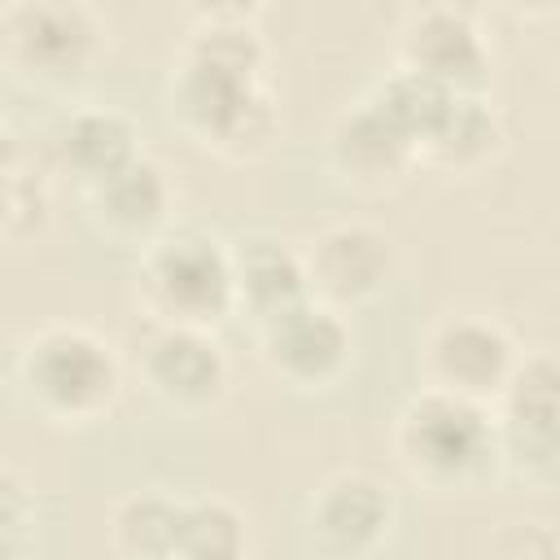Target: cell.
Returning <instances> with one entry per match:
<instances>
[{"label":"cell","mask_w":560,"mask_h":560,"mask_svg":"<svg viewBox=\"0 0 560 560\" xmlns=\"http://www.w3.org/2000/svg\"><path fill=\"white\" fill-rule=\"evenodd\" d=\"M13 389L39 420L79 429L105 420L122 398V359L88 324H39L13 354Z\"/></svg>","instance_id":"obj_1"},{"label":"cell","mask_w":560,"mask_h":560,"mask_svg":"<svg viewBox=\"0 0 560 560\" xmlns=\"http://www.w3.org/2000/svg\"><path fill=\"white\" fill-rule=\"evenodd\" d=\"M389 446L398 468L433 494H472L503 472L490 407L424 385L394 416Z\"/></svg>","instance_id":"obj_2"},{"label":"cell","mask_w":560,"mask_h":560,"mask_svg":"<svg viewBox=\"0 0 560 560\" xmlns=\"http://www.w3.org/2000/svg\"><path fill=\"white\" fill-rule=\"evenodd\" d=\"M166 114L197 149L223 162H254L280 136V105L267 74L179 52L166 79Z\"/></svg>","instance_id":"obj_3"},{"label":"cell","mask_w":560,"mask_h":560,"mask_svg":"<svg viewBox=\"0 0 560 560\" xmlns=\"http://www.w3.org/2000/svg\"><path fill=\"white\" fill-rule=\"evenodd\" d=\"M131 298L144 324L214 332L228 315H236L228 241H219L206 228L171 223L158 241H149L136 254Z\"/></svg>","instance_id":"obj_4"},{"label":"cell","mask_w":560,"mask_h":560,"mask_svg":"<svg viewBox=\"0 0 560 560\" xmlns=\"http://www.w3.org/2000/svg\"><path fill=\"white\" fill-rule=\"evenodd\" d=\"M109 22L79 0H18L0 9V57L35 88H74L96 74Z\"/></svg>","instance_id":"obj_5"},{"label":"cell","mask_w":560,"mask_h":560,"mask_svg":"<svg viewBox=\"0 0 560 560\" xmlns=\"http://www.w3.org/2000/svg\"><path fill=\"white\" fill-rule=\"evenodd\" d=\"M499 433V464L503 472L551 490L560 468V368L551 350L521 354L516 372L508 376L503 394L490 407Z\"/></svg>","instance_id":"obj_6"},{"label":"cell","mask_w":560,"mask_h":560,"mask_svg":"<svg viewBox=\"0 0 560 560\" xmlns=\"http://www.w3.org/2000/svg\"><path fill=\"white\" fill-rule=\"evenodd\" d=\"M254 341H258V359L262 368L298 394H324L332 389L354 359V328L341 311L302 298L276 315H267L262 324H254Z\"/></svg>","instance_id":"obj_7"},{"label":"cell","mask_w":560,"mask_h":560,"mask_svg":"<svg viewBox=\"0 0 560 560\" xmlns=\"http://www.w3.org/2000/svg\"><path fill=\"white\" fill-rule=\"evenodd\" d=\"M521 354L525 350H516L512 332L499 319L477 315V311L446 315L424 332V346H420L424 389L494 407V398L503 394Z\"/></svg>","instance_id":"obj_8"},{"label":"cell","mask_w":560,"mask_h":560,"mask_svg":"<svg viewBox=\"0 0 560 560\" xmlns=\"http://www.w3.org/2000/svg\"><path fill=\"white\" fill-rule=\"evenodd\" d=\"M298 254H302L306 298H315L341 315L376 302L398 271L394 236L363 219L328 223L306 245H298Z\"/></svg>","instance_id":"obj_9"},{"label":"cell","mask_w":560,"mask_h":560,"mask_svg":"<svg viewBox=\"0 0 560 560\" xmlns=\"http://www.w3.org/2000/svg\"><path fill=\"white\" fill-rule=\"evenodd\" d=\"M136 376L175 416H206L223 402L232 385V359L223 341L206 328H166L144 324L136 350Z\"/></svg>","instance_id":"obj_10"},{"label":"cell","mask_w":560,"mask_h":560,"mask_svg":"<svg viewBox=\"0 0 560 560\" xmlns=\"http://www.w3.org/2000/svg\"><path fill=\"white\" fill-rule=\"evenodd\" d=\"M398 521L394 490L372 472H337L306 503V542L315 560H372Z\"/></svg>","instance_id":"obj_11"},{"label":"cell","mask_w":560,"mask_h":560,"mask_svg":"<svg viewBox=\"0 0 560 560\" xmlns=\"http://www.w3.org/2000/svg\"><path fill=\"white\" fill-rule=\"evenodd\" d=\"M398 70L446 92H481L490 79V39L459 4H420L398 22Z\"/></svg>","instance_id":"obj_12"},{"label":"cell","mask_w":560,"mask_h":560,"mask_svg":"<svg viewBox=\"0 0 560 560\" xmlns=\"http://www.w3.org/2000/svg\"><path fill=\"white\" fill-rule=\"evenodd\" d=\"M328 166L354 192H389L420 166V158L416 144L368 96H359L328 127Z\"/></svg>","instance_id":"obj_13"},{"label":"cell","mask_w":560,"mask_h":560,"mask_svg":"<svg viewBox=\"0 0 560 560\" xmlns=\"http://www.w3.org/2000/svg\"><path fill=\"white\" fill-rule=\"evenodd\" d=\"M88 223L127 249H144L149 241H158L171 228V210H175V188L166 179V171L153 158H136L122 171H114L109 179L92 184L79 192Z\"/></svg>","instance_id":"obj_14"},{"label":"cell","mask_w":560,"mask_h":560,"mask_svg":"<svg viewBox=\"0 0 560 560\" xmlns=\"http://www.w3.org/2000/svg\"><path fill=\"white\" fill-rule=\"evenodd\" d=\"M48 153H52V166L61 175H70L79 192L109 179L127 162L144 158L136 118L114 109V105H74V109H66L57 118L52 136H48Z\"/></svg>","instance_id":"obj_15"},{"label":"cell","mask_w":560,"mask_h":560,"mask_svg":"<svg viewBox=\"0 0 560 560\" xmlns=\"http://www.w3.org/2000/svg\"><path fill=\"white\" fill-rule=\"evenodd\" d=\"M228 262H232V306L236 315H249V324H262L267 315L306 298L302 254L293 241L276 232H245L228 241Z\"/></svg>","instance_id":"obj_16"},{"label":"cell","mask_w":560,"mask_h":560,"mask_svg":"<svg viewBox=\"0 0 560 560\" xmlns=\"http://www.w3.org/2000/svg\"><path fill=\"white\" fill-rule=\"evenodd\" d=\"M503 149V122L481 92H459L420 144V166L442 175H477Z\"/></svg>","instance_id":"obj_17"},{"label":"cell","mask_w":560,"mask_h":560,"mask_svg":"<svg viewBox=\"0 0 560 560\" xmlns=\"http://www.w3.org/2000/svg\"><path fill=\"white\" fill-rule=\"evenodd\" d=\"M179 499L166 490H131L109 508V547L122 560H171Z\"/></svg>","instance_id":"obj_18"},{"label":"cell","mask_w":560,"mask_h":560,"mask_svg":"<svg viewBox=\"0 0 560 560\" xmlns=\"http://www.w3.org/2000/svg\"><path fill=\"white\" fill-rule=\"evenodd\" d=\"M249 556V529L245 516L219 499H179V525L171 560H245Z\"/></svg>","instance_id":"obj_19"},{"label":"cell","mask_w":560,"mask_h":560,"mask_svg":"<svg viewBox=\"0 0 560 560\" xmlns=\"http://www.w3.org/2000/svg\"><path fill=\"white\" fill-rule=\"evenodd\" d=\"M455 96L459 92H446V88H438V83H429V79H420L411 70H398V66L385 79H376L372 92H368V101L416 144V158H420V144L442 122V114L451 109Z\"/></svg>","instance_id":"obj_20"},{"label":"cell","mask_w":560,"mask_h":560,"mask_svg":"<svg viewBox=\"0 0 560 560\" xmlns=\"http://www.w3.org/2000/svg\"><path fill=\"white\" fill-rule=\"evenodd\" d=\"M48 219V184L26 171L13 131L0 122V241L26 236Z\"/></svg>","instance_id":"obj_21"},{"label":"cell","mask_w":560,"mask_h":560,"mask_svg":"<svg viewBox=\"0 0 560 560\" xmlns=\"http://www.w3.org/2000/svg\"><path fill=\"white\" fill-rule=\"evenodd\" d=\"M35 525L39 512L31 486L0 464V560H26L35 547Z\"/></svg>","instance_id":"obj_22"}]
</instances>
